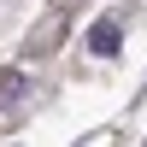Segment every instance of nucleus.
<instances>
[{
    "label": "nucleus",
    "instance_id": "nucleus-1",
    "mask_svg": "<svg viewBox=\"0 0 147 147\" xmlns=\"http://www.w3.org/2000/svg\"><path fill=\"white\" fill-rule=\"evenodd\" d=\"M82 47H88L94 59H118V53H124V24H118V18H94L88 35H82Z\"/></svg>",
    "mask_w": 147,
    "mask_h": 147
},
{
    "label": "nucleus",
    "instance_id": "nucleus-2",
    "mask_svg": "<svg viewBox=\"0 0 147 147\" xmlns=\"http://www.w3.org/2000/svg\"><path fill=\"white\" fill-rule=\"evenodd\" d=\"M24 94H30V77L24 71H0V106H18Z\"/></svg>",
    "mask_w": 147,
    "mask_h": 147
}]
</instances>
